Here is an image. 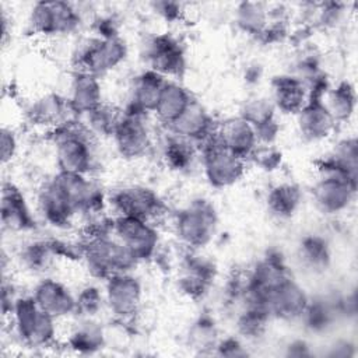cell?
<instances>
[{"label":"cell","instance_id":"obj_13","mask_svg":"<svg viewBox=\"0 0 358 358\" xmlns=\"http://www.w3.org/2000/svg\"><path fill=\"white\" fill-rule=\"evenodd\" d=\"M357 180L331 171H317L312 186V200L316 208L326 215L345 213L355 200Z\"/></svg>","mask_w":358,"mask_h":358},{"label":"cell","instance_id":"obj_34","mask_svg":"<svg viewBox=\"0 0 358 358\" xmlns=\"http://www.w3.org/2000/svg\"><path fill=\"white\" fill-rule=\"evenodd\" d=\"M57 259L49 239H29L21 245L17 260L20 266L31 274H43Z\"/></svg>","mask_w":358,"mask_h":358},{"label":"cell","instance_id":"obj_6","mask_svg":"<svg viewBox=\"0 0 358 358\" xmlns=\"http://www.w3.org/2000/svg\"><path fill=\"white\" fill-rule=\"evenodd\" d=\"M81 24V11L67 1H36L27 17L29 34L42 38L71 35Z\"/></svg>","mask_w":358,"mask_h":358},{"label":"cell","instance_id":"obj_7","mask_svg":"<svg viewBox=\"0 0 358 358\" xmlns=\"http://www.w3.org/2000/svg\"><path fill=\"white\" fill-rule=\"evenodd\" d=\"M197 148L204 179L211 187L228 189L243 179L248 161L224 148L218 143L215 133Z\"/></svg>","mask_w":358,"mask_h":358},{"label":"cell","instance_id":"obj_28","mask_svg":"<svg viewBox=\"0 0 358 358\" xmlns=\"http://www.w3.org/2000/svg\"><path fill=\"white\" fill-rule=\"evenodd\" d=\"M80 322L69 331L64 345L77 354H94L106 345V331L96 319L78 317Z\"/></svg>","mask_w":358,"mask_h":358},{"label":"cell","instance_id":"obj_26","mask_svg":"<svg viewBox=\"0 0 358 358\" xmlns=\"http://www.w3.org/2000/svg\"><path fill=\"white\" fill-rule=\"evenodd\" d=\"M193 99L190 91L179 80H165L152 115L166 129L187 109Z\"/></svg>","mask_w":358,"mask_h":358},{"label":"cell","instance_id":"obj_41","mask_svg":"<svg viewBox=\"0 0 358 358\" xmlns=\"http://www.w3.org/2000/svg\"><path fill=\"white\" fill-rule=\"evenodd\" d=\"M262 171L273 172L277 171L282 162V154L275 145H259L250 159Z\"/></svg>","mask_w":358,"mask_h":358},{"label":"cell","instance_id":"obj_48","mask_svg":"<svg viewBox=\"0 0 358 358\" xmlns=\"http://www.w3.org/2000/svg\"><path fill=\"white\" fill-rule=\"evenodd\" d=\"M288 355H296V357H301V355H309L310 351H309V345L306 344V341L303 340H295L292 341L289 345H288Z\"/></svg>","mask_w":358,"mask_h":358},{"label":"cell","instance_id":"obj_1","mask_svg":"<svg viewBox=\"0 0 358 358\" xmlns=\"http://www.w3.org/2000/svg\"><path fill=\"white\" fill-rule=\"evenodd\" d=\"M59 172L91 175L95 166V137L73 117L49 131Z\"/></svg>","mask_w":358,"mask_h":358},{"label":"cell","instance_id":"obj_38","mask_svg":"<svg viewBox=\"0 0 358 358\" xmlns=\"http://www.w3.org/2000/svg\"><path fill=\"white\" fill-rule=\"evenodd\" d=\"M270 316L260 308L242 306L236 315L235 326L239 337L246 340H257L267 330Z\"/></svg>","mask_w":358,"mask_h":358},{"label":"cell","instance_id":"obj_46","mask_svg":"<svg viewBox=\"0 0 358 358\" xmlns=\"http://www.w3.org/2000/svg\"><path fill=\"white\" fill-rule=\"evenodd\" d=\"M329 355L331 357H350L354 355V344L348 340H337L330 347Z\"/></svg>","mask_w":358,"mask_h":358},{"label":"cell","instance_id":"obj_43","mask_svg":"<svg viewBox=\"0 0 358 358\" xmlns=\"http://www.w3.org/2000/svg\"><path fill=\"white\" fill-rule=\"evenodd\" d=\"M0 144H1V164L6 166L7 164H11L15 159L20 150L18 134L11 126L1 127Z\"/></svg>","mask_w":358,"mask_h":358},{"label":"cell","instance_id":"obj_36","mask_svg":"<svg viewBox=\"0 0 358 358\" xmlns=\"http://www.w3.org/2000/svg\"><path fill=\"white\" fill-rule=\"evenodd\" d=\"M122 109L115 108L103 102L90 113L78 117V120L85 126V129L95 137V138H105L112 137L115 126L119 120Z\"/></svg>","mask_w":358,"mask_h":358},{"label":"cell","instance_id":"obj_4","mask_svg":"<svg viewBox=\"0 0 358 358\" xmlns=\"http://www.w3.org/2000/svg\"><path fill=\"white\" fill-rule=\"evenodd\" d=\"M218 228L214 204L197 197L178 210L172 217V229L178 242L187 250H201L213 242Z\"/></svg>","mask_w":358,"mask_h":358},{"label":"cell","instance_id":"obj_8","mask_svg":"<svg viewBox=\"0 0 358 358\" xmlns=\"http://www.w3.org/2000/svg\"><path fill=\"white\" fill-rule=\"evenodd\" d=\"M112 215H127L157 224L166 215V206L157 192L141 185H126L108 193Z\"/></svg>","mask_w":358,"mask_h":358},{"label":"cell","instance_id":"obj_19","mask_svg":"<svg viewBox=\"0 0 358 358\" xmlns=\"http://www.w3.org/2000/svg\"><path fill=\"white\" fill-rule=\"evenodd\" d=\"M215 137L224 148L248 162L259 147L255 127L239 115L217 123Z\"/></svg>","mask_w":358,"mask_h":358},{"label":"cell","instance_id":"obj_12","mask_svg":"<svg viewBox=\"0 0 358 358\" xmlns=\"http://www.w3.org/2000/svg\"><path fill=\"white\" fill-rule=\"evenodd\" d=\"M145 69H150L166 80H179L186 70V55L180 41L169 32L150 36L143 45Z\"/></svg>","mask_w":358,"mask_h":358},{"label":"cell","instance_id":"obj_39","mask_svg":"<svg viewBox=\"0 0 358 358\" xmlns=\"http://www.w3.org/2000/svg\"><path fill=\"white\" fill-rule=\"evenodd\" d=\"M275 113L277 110L268 96L255 95L243 101L238 115L250 123L255 129H259L275 120Z\"/></svg>","mask_w":358,"mask_h":358},{"label":"cell","instance_id":"obj_47","mask_svg":"<svg viewBox=\"0 0 358 358\" xmlns=\"http://www.w3.org/2000/svg\"><path fill=\"white\" fill-rule=\"evenodd\" d=\"M262 76H263V69L260 64L257 63H252L249 64L246 69H245V73H243V80L248 83V84H256L262 80Z\"/></svg>","mask_w":358,"mask_h":358},{"label":"cell","instance_id":"obj_2","mask_svg":"<svg viewBox=\"0 0 358 358\" xmlns=\"http://www.w3.org/2000/svg\"><path fill=\"white\" fill-rule=\"evenodd\" d=\"M6 320L10 323L11 334L25 348H49L57 343L59 320L42 310L31 294L18 296Z\"/></svg>","mask_w":358,"mask_h":358},{"label":"cell","instance_id":"obj_27","mask_svg":"<svg viewBox=\"0 0 358 358\" xmlns=\"http://www.w3.org/2000/svg\"><path fill=\"white\" fill-rule=\"evenodd\" d=\"M161 159L166 168L175 172L189 171L199 157V148L194 143L165 130L161 140Z\"/></svg>","mask_w":358,"mask_h":358},{"label":"cell","instance_id":"obj_17","mask_svg":"<svg viewBox=\"0 0 358 358\" xmlns=\"http://www.w3.org/2000/svg\"><path fill=\"white\" fill-rule=\"evenodd\" d=\"M3 229L14 234H28L36 229L38 222L22 190L11 180L3 183L1 190Z\"/></svg>","mask_w":358,"mask_h":358},{"label":"cell","instance_id":"obj_11","mask_svg":"<svg viewBox=\"0 0 358 358\" xmlns=\"http://www.w3.org/2000/svg\"><path fill=\"white\" fill-rule=\"evenodd\" d=\"M105 309L116 322L127 323L140 312L144 288L134 271L113 274L103 281Z\"/></svg>","mask_w":358,"mask_h":358},{"label":"cell","instance_id":"obj_35","mask_svg":"<svg viewBox=\"0 0 358 358\" xmlns=\"http://www.w3.org/2000/svg\"><path fill=\"white\" fill-rule=\"evenodd\" d=\"M298 257L303 267L310 271H323L329 267L331 252L327 241L316 234L306 235L301 239L298 246Z\"/></svg>","mask_w":358,"mask_h":358},{"label":"cell","instance_id":"obj_10","mask_svg":"<svg viewBox=\"0 0 358 358\" xmlns=\"http://www.w3.org/2000/svg\"><path fill=\"white\" fill-rule=\"evenodd\" d=\"M112 235L138 263L158 256L161 236L157 224L127 215H112Z\"/></svg>","mask_w":358,"mask_h":358},{"label":"cell","instance_id":"obj_23","mask_svg":"<svg viewBox=\"0 0 358 358\" xmlns=\"http://www.w3.org/2000/svg\"><path fill=\"white\" fill-rule=\"evenodd\" d=\"M25 116L31 124L45 127L49 131L74 117L66 96L56 92H46L35 98L27 106Z\"/></svg>","mask_w":358,"mask_h":358},{"label":"cell","instance_id":"obj_24","mask_svg":"<svg viewBox=\"0 0 358 358\" xmlns=\"http://www.w3.org/2000/svg\"><path fill=\"white\" fill-rule=\"evenodd\" d=\"M165 80L150 69L136 74L129 85V99L124 109L152 115Z\"/></svg>","mask_w":358,"mask_h":358},{"label":"cell","instance_id":"obj_40","mask_svg":"<svg viewBox=\"0 0 358 358\" xmlns=\"http://www.w3.org/2000/svg\"><path fill=\"white\" fill-rule=\"evenodd\" d=\"M105 309L103 289L87 284L80 288L76 294V316L85 319H96L98 315Z\"/></svg>","mask_w":358,"mask_h":358},{"label":"cell","instance_id":"obj_22","mask_svg":"<svg viewBox=\"0 0 358 358\" xmlns=\"http://www.w3.org/2000/svg\"><path fill=\"white\" fill-rule=\"evenodd\" d=\"M217 123L213 115L196 99L187 106V109L165 130L180 136L197 147L210 138L217 129Z\"/></svg>","mask_w":358,"mask_h":358},{"label":"cell","instance_id":"obj_18","mask_svg":"<svg viewBox=\"0 0 358 358\" xmlns=\"http://www.w3.org/2000/svg\"><path fill=\"white\" fill-rule=\"evenodd\" d=\"M36 305L59 322L76 315V294L62 281L42 277L31 291Z\"/></svg>","mask_w":358,"mask_h":358},{"label":"cell","instance_id":"obj_20","mask_svg":"<svg viewBox=\"0 0 358 358\" xmlns=\"http://www.w3.org/2000/svg\"><path fill=\"white\" fill-rule=\"evenodd\" d=\"M66 99L74 117H81L103 103L101 78L87 71L74 70Z\"/></svg>","mask_w":358,"mask_h":358},{"label":"cell","instance_id":"obj_37","mask_svg":"<svg viewBox=\"0 0 358 358\" xmlns=\"http://www.w3.org/2000/svg\"><path fill=\"white\" fill-rule=\"evenodd\" d=\"M187 344L199 350L200 352H211L218 341V329L215 324V320L208 313L200 315L197 319L192 322V324L187 329Z\"/></svg>","mask_w":358,"mask_h":358},{"label":"cell","instance_id":"obj_25","mask_svg":"<svg viewBox=\"0 0 358 358\" xmlns=\"http://www.w3.org/2000/svg\"><path fill=\"white\" fill-rule=\"evenodd\" d=\"M275 110L295 115L309 99L306 87L291 73L278 74L270 81V95Z\"/></svg>","mask_w":358,"mask_h":358},{"label":"cell","instance_id":"obj_14","mask_svg":"<svg viewBox=\"0 0 358 358\" xmlns=\"http://www.w3.org/2000/svg\"><path fill=\"white\" fill-rule=\"evenodd\" d=\"M309 299L310 296L306 291L289 275L264 294L262 309L270 319L298 320L306 309Z\"/></svg>","mask_w":358,"mask_h":358},{"label":"cell","instance_id":"obj_44","mask_svg":"<svg viewBox=\"0 0 358 358\" xmlns=\"http://www.w3.org/2000/svg\"><path fill=\"white\" fill-rule=\"evenodd\" d=\"M213 354L215 355H221V357H245L248 355V350L246 347L242 344L241 338L231 336V337H224V338H218Z\"/></svg>","mask_w":358,"mask_h":358},{"label":"cell","instance_id":"obj_16","mask_svg":"<svg viewBox=\"0 0 358 358\" xmlns=\"http://www.w3.org/2000/svg\"><path fill=\"white\" fill-rule=\"evenodd\" d=\"M36 213L46 225L55 229H66L78 218L74 206L52 179H48L38 190Z\"/></svg>","mask_w":358,"mask_h":358},{"label":"cell","instance_id":"obj_31","mask_svg":"<svg viewBox=\"0 0 358 358\" xmlns=\"http://www.w3.org/2000/svg\"><path fill=\"white\" fill-rule=\"evenodd\" d=\"M322 102L337 126L350 122L357 106V94L354 85L347 80L330 85L322 96Z\"/></svg>","mask_w":358,"mask_h":358},{"label":"cell","instance_id":"obj_5","mask_svg":"<svg viewBox=\"0 0 358 358\" xmlns=\"http://www.w3.org/2000/svg\"><path fill=\"white\" fill-rule=\"evenodd\" d=\"M127 45L120 35L110 38L92 35L76 46L71 63L74 70L87 71L102 78L117 69L127 59Z\"/></svg>","mask_w":358,"mask_h":358},{"label":"cell","instance_id":"obj_45","mask_svg":"<svg viewBox=\"0 0 358 358\" xmlns=\"http://www.w3.org/2000/svg\"><path fill=\"white\" fill-rule=\"evenodd\" d=\"M152 8L155 14H158L162 20L175 22L182 18L185 10L180 3H173V1H157L152 3Z\"/></svg>","mask_w":358,"mask_h":358},{"label":"cell","instance_id":"obj_21","mask_svg":"<svg viewBox=\"0 0 358 358\" xmlns=\"http://www.w3.org/2000/svg\"><path fill=\"white\" fill-rule=\"evenodd\" d=\"M296 130L305 141L317 143L327 140L337 129V123L324 108L322 99L309 98L294 115Z\"/></svg>","mask_w":358,"mask_h":358},{"label":"cell","instance_id":"obj_29","mask_svg":"<svg viewBox=\"0 0 358 358\" xmlns=\"http://www.w3.org/2000/svg\"><path fill=\"white\" fill-rule=\"evenodd\" d=\"M317 169L337 171L358 180V143L355 136L340 138L331 151L317 161Z\"/></svg>","mask_w":358,"mask_h":358},{"label":"cell","instance_id":"obj_3","mask_svg":"<svg viewBox=\"0 0 358 358\" xmlns=\"http://www.w3.org/2000/svg\"><path fill=\"white\" fill-rule=\"evenodd\" d=\"M81 260L92 278L105 281L113 274L134 271L138 262L112 234H84Z\"/></svg>","mask_w":358,"mask_h":358},{"label":"cell","instance_id":"obj_9","mask_svg":"<svg viewBox=\"0 0 358 358\" xmlns=\"http://www.w3.org/2000/svg\"><path fill=\"white\" fill-rule=\"evenodd\" d=\"M150 115L122 108L119 120L112 133V141L117 154L129 161H137L150 154L154 145Z\"/></svg>","mask_w":358,"mask_h":358},{"label":"cell","instance_id":"obj_30","mask_svg":"<svg viewBox=\"0 0 358 358\" xmlns=\"http://www.w3.org/2000/svg\"><path fill=\"white\" fill-rule=\"evenodd\" d=\"M234 21L242 34L260 41L271 21L270 6L260 1H242L235 7Z\"/></svg>","mask_w":358,"mask_h":358},{"label":"cell","instance_id":"obj_32","mask_svg":"<svg viewBox=\"0 0 358 358\" xmlns=\"http://www.w3.org/2000/svg\"><path fill=\"white\" fill-rule=\"evenodd\" d=\"M338 317L341 316L337 308L336 295H331L310 298L299 320H302L309 331L324 333L334 326Z\"/></svg>","mask_w":358,"mask_h":358},{"label":"cell","instance_id":"obj_15","mask_svg":"<svg viewBox=\"0 0 358 358\" xmlns=\"http://www.w3.org/2000/svg\"><path fill=\"white\" fill-rule=\"evenodd\" d=\"M215 278V266L199 250H187L180 260V271L178 275V289L189 299L197 301L203 298L213 285Z\"/></svg>","mask_w":358,"mask_h":358},{"label":"cell","instance_id":"obj_33","mask_svg":"<svg viewBox=\"0 0 358 358\" xmlns=\"http://www.w3.org/2000/svg\"><path fill=\"white\" fill-rule=\"evenodd\" d=\"M302 203V192L296 183L281 182L270 187L266 196V206L270 214L285 220L292 217Z\"/></svg>","mask_w":358,"mask_h":358},{"label":"cell","instance_id":"obj_42","mask_svg":"<svg viewBox=\"0 0 358 358\" xmlns=\"http://www.w3.org/2000/svg\"><path fill=\"white\" fill-rule=\"evenodd\" d=\"M344 17V4L341 3H323L316 10V22L323 28L337 27Z\"/></svg>","mask_w":358,"mask_h":358}]
</instances>
